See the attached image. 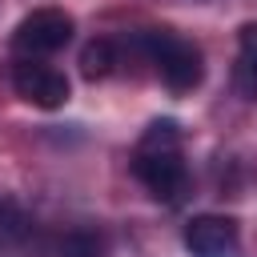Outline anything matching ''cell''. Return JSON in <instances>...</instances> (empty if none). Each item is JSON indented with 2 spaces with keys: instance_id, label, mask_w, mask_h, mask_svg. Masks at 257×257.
<instances>
[{
  "instance_id": "obj_1",
  "label": "cell",
  "mask_w": 257,
  "mask_h": 257,
  "mask_svg": "<svg viewBox=\"0 0 257 257\" xmlns=\"http://www.w3.org/2000/svg\"><path fill=\"white\" fill-rule=\"evenodd\" d=\"M133 173L161 205H181L189 193V165L181 157V128L177 120H153L133 153Z\"/></svg>"
},
{
  "instance_id": "obj_3",
  "label": "cell",
  "mask_w": 257,
  "mask_h": 257,
  "mask_svg": "<svg viewBox=\"0 0 257 257\" xmlns=\"http://www.w3.org/2000/svg\"><path fill=\"white\" fill-rule=\"evenodd\" d=\"M76 32V20L64 8H32L16 28H12V48L20 52V60H44L52 52H60Z\"/></svg>"
},
{
  "instance_id": "obj_7",
  "label": "cell",
  "mask_w": 257,
  "mask_h": 257,
  "mask_svg": "<svg viewBox=\"0 0 257 257\" xmlns=\"http://www.w3.org/2000/svg\"><path fill=\"white\" fill-rule=\"evenodd\" d=\"M116 64H120V56H116V44L112 40H88L84 48H80V72H84V80H104V76H112L116 72Z\"/></svg>"
},
{
  "instance_id": "obj_5",
  "label": "cell",
  "mask_w": 257,
  "mask_h": 257,
  "mask_svg": "<svg viewBox=\"0 0 257 257\" xmlns=\"http://www.w3.org/2000/svg\"><path fill=\"white\" fill-rule=\"evenodd\" d=\"M189 257H241V229L225 213H197L185 225Z\"/></svg>"
},
{
  "instance_id": "obj_6",
  "label": "cell",
  "mask_w": 257,
  "mask_h": 257,
  "mask_svg": "<svg viewBox=\"0 0 257 257\" xmlns=\"http://www.w3.org/2000/svg\"><path fill=\"white\" fill-rule=\"evenodd\" d=\"M233 88L245 100H257V24H241V52L233 64Z\"/></svg>"
},
{
  "instance_id": "obj_9",
  "label": "cell",
  "mask_w": 257,
  "mask_h": 257,
  "mask_svg": "<svg viewBox=\"0 0 257 257\" xmlns=\"http://www.w3.org/2000/svg\"><path fill=\"white\" fill-rule=\"evenodd\" d=\"M24 229H28L24 209L4 197V201H0V237H24Z\"/></svg>"
},
{
  "instance_id": "obj_2",
  "label": "cell",
  "mask_w": 257,
  "mask_h": 257,
  "mask_svg": "<svg viewBox=\"0 0 257 257\" xmlns=\"http://www.w3.org/2000/svg\"><path fill=\"white\" fill-rule=\"evenodd\" d=\"M133 44L173 92H193L205 80V56L189 36H181L173 28H145L133 36Z\"/></svg>"
},
{
  "instance_id": "obj_8",
  "label": "cell",
  "mask_w": 257,
  "mask_h": 257,
  "mask_svg": "<svg viewBox=\"0 0 257 257\" xmlns=\"http://www.w3.org/2000/svg\"><path fill=\"white\" fill-rule=\"evenodd\" d=\"M104 237L96 233V229H72V233H64L60 237V245H56V257H104Z\"/></svg>"
},
{
  "instance_id": "obj_4",
  "label": "cell",
  "mask_w": 257,
  "mask_h": 257,
  "mask_svg": "<svg viewBox=\"0 0 257 257\" xmlns=\"http://www.w3.org/2000/svg\"><path fill=\"white\" fill-rule=\"evenodd\" d=\"M12 88L32 108H60V104H68V92H72L68 76L48 60H16L12 64Z\"/></svg>"
}]
</instances>
